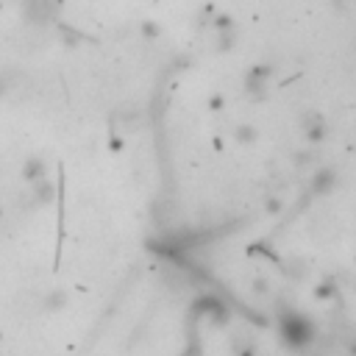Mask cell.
Masks as SVG:
<instances>
[{
  "label": "cell",
  "instance_id": "1",
  "mask_svg": "<svg viewBox=\"0 0 356 356\" xmlns=\"http://www.w3.org/2000/svg\"><path fill=\"white\" fill-rule=\"evenodd\" d=\"M23 178L28 184H34V181H39V178H45V161L39 159V156H31L26 164H23Z\"/></svg>",
  "mask_w": 356,
  "mask_h": 356
},
{
  "label": "cell",
  "instance_id": "2",
  "mask_svg": "<svg viewBox=\"0 0 356 356\" xmlns=\"http://www.w3.org/2000/svg\"><path fill=\"white\" fill-rule=\"evenodd\" d=\"M31 198L37 201V204H51V198H53V184L48 181V178H39V181H34L31 184Z\"/></svg>",
  "mask_w": 356,
  "mask_h": 356
},
{
  "label": "cell",
  "instance_id": "3",
  "mask_svg": "<svg viewBox=\"0 0 356 356\" xmlns=\"http://www.w3.org/2000/svg\"><path fill=\"white\" fill-rule=\"evenodd\" d=\"M62 303H64L62 292H51V295L45 298V312H56V309H62Z\"/></svg>",
  "mask_w": 356,
  "mask_h": 356
}]
</instances>
